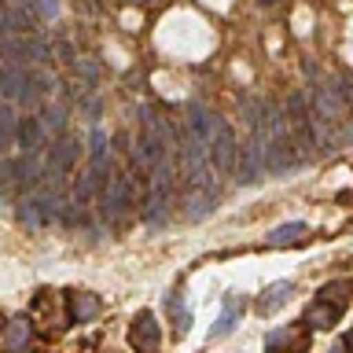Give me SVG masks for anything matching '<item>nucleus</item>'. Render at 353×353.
Wrapping results in <instances>:
<instances>
[{
  "label": "nucleus",
  "instance_id": "obj_1",
  "mask_svg": "<svg viewBox=\"0 0 353 353\" xmlns=\"http://www.w3.org/2000/svg\"><path fill=\"white\" fill-rule=\"evenodd\" d=\"M309 121H313V137L320 154H335L353 143V110L342 99L335 81H316L305 96Z\"/></svg>",
  "mask_w": 353,
  "mask_h": 353
},
{
  "label": "nucleus",
  "instance_id": "obj_2",
  "mask_svg": "<svg viewBox=\"0 0 353 353\" xmlns=\"http://www.w3.org/2000/svg\"><path fill=\"white\" fill-rule=\"evenodd\" d=\"M353 302V280L350 276H342V280H331L324 283L316 291V298L305 305V313H302V327L309 331H327V327H335L342 313L350 309Z\"/></svg>",
  "mask_w": 353,
  "mask_h": 353
},
{
  "label": "nucleus",
  "instance_id": "obj_3",
  "mask_svg": "<svg viewBox=\"0 0 353 353\" xmlns=\"http://www.w3.org/2000/svg\"><path fill=\"white\" fill-rule=\"evenodd\" d=\"M265 154H269V173H276V176H287L291 170H302L287 110H280L276 103H269V143H265Z\"/></svg>",
  "mask_w": 353,
  "mask_h": 353
},
{
  "label": "nucleus",
  "instance_id": "obj_4",
  "mask_svg": "<svg viewBox=\"0 0 353 353\" xmlns=\"http://www.w3.org/2000/svg\"><path fill=\"white\" fill-rule=\"evenodd\" d=\"M129 206H137V203H132L129 173L118 170V165L110 162L103 184H99V217H103L107 228H118L121 221H125V210H129Z\"/></svg>",
  "mask_w": 353,
  "mask_h": 353
},
{
  "label": "nucleus",
  "instance_id": "obj_5",
  "mask_svg": "<svg viewBox=\"0 0 353 353\" xmlns=\"http://www.w3.org/2000/svg\"><path fill=\"white\" fill-rule=\"evenodd\" d=\"M173 199H176V170L173 162L165 159L162 165H154L151 176H148V199H143V217L148 225H162L173 210Z\"/></svg>",
  "mask_w": 353,
  "mask_h": 353
},
{
  "label": "nucleus",
  "instance_id": "obj_6",
  "mask_svg": "<svg viewBox=\"0 0 353 353\" xmlns=\"http://www.w3.org/2000/svg\"><path fill=\"white\" fill-rule=\"evenodd\" d=\"M287 121H291V132H294V148H298V159H302V165H309L316 159V137H313V121H309V103L302 92H291L287 96Z\"/></svg>",
  "mask_w": 353,
  "mask_h": 353
},
{
  "label": "nucleus",
  "instance_id": "obj_7",
  "mask_svg": "<svg viewBox=\"0 0 353 353\" xmlns=\"http://www.w3.org/2000/svg\"><path fill=\"white\" fill-rule=\"evenodd\" d=\"M236 159H239V143L236 132L225 118L214 114V137H210V165H214L217 176H232L236 173Z\"/></svg>",
  "mask_w": 353,
  "mask_h": 353
},
{
  "label": "nucleus",
  "instance_id": "obj_8",
  "mask_svg": "<svg viewBox=\"0 0 353 353\" xmlns=\"http://www.w3.org/2000/svg\"><path fill=\"white\" fill-rule=\"evenodd\" d=\"M129 346H132V353H159L162 327H159V320H154L151 309H140V313L132 316V324H129Z\"/></svg>",
  "mask_w": 353,
  "mask_h": 353
},
{
  "label": "nucleus",
  "instance_id": "obj_9",
  "mask_svg": "<svg viewBox=\"0 0 353 353\" xmlns=\"http://www.w3.org/2000/svg\"><path fill=\"white\" fill-rule=\"evenodd\" d=\"M265 353H309V327H280L269 331Z\"/></svg>",
  "mask_w": 353,
  "mask_h": 353
},
{
  "label": "nucleus",
  "instance_id": "obj_10",
  "mask_svg": "<svg viewBox=\"0 0 353 353\" xmlns=\"http://www.w3.org/2000/svg\"><path fill=\"white\" fill-rule=\"evenodd\" d=\"M48 140L44 137V129H41V118L37 114H26V118H19V132H15V148L22 154H41L44 148L41 143Z\"/></svg>",
  "mask_w": 353,
  "mask_h": 353
},
{
  "label": "nucleus",
  "instance_id": "obj_11",
  "mask_svg": "<svg viewBox=\"0 0 353 353\" xmlns=\"http://www.w3.org/2000/svg\"><path fill=\"white\" fill-rule=\"evenodd\" d=\"M291 294H294V283L291 280H276V283H269L261 291V298L254 302V309H258V316H272L276 309H283L287 302H291Z\"/></svg>",
  "mask_w": 353,
  "mask_h": 353
},
{
  "label": "nucleus",
  "instance_id": "obj_12",
  "mask_svg": "<svg viewBox=\"0 0 353 353\" xmlns=\"http://www.w3.org/2000/svg\"><path fill=\"white\" fill-rule=\"evenodd\" d=\"M184 129L192 132V137L199 140V143H206L210 148V137H214V114L199 103V99H192L188 103V118H184Z\"/></svg>",
  "mask_w": 353,
  "mask_h": 353
},
{
  "label": "nucleus",
  "instance_id": "obj_13",
  "mask_svg": "<svg viewBox=\"0 0 353 353\" xmlns=\"http://www.w3.org/2000/svg\"><path fill=\"white\" fill-rule=\"evenodd\" d=\"M96 316H99V298L96 294H85V291L66 294V320H70V324H88V320H96Z\"/></svg>",
  "mask_w": 353,
  "mask_h": 353
},
{
  "label": "nucleus",
  "instance_id": "obj_14",
  "mask_svg": "<svg viewBox=\"0 0 353 353\" xmlns=\"http://www.w3.org/2000/svg\"><path fill=\"white\" fill-rule=\"evenodd\" d=\"M37 118H41L44 137H48L52 143L63 137V129H66V107H59V103H44V107L37 110Z\"/></svg>",
  "mask_w": 353,
  "mask_h": 353
},
{
  "label": "nucleus",
  "instance_id": "obj_15",
  "mask_svg": "<svg viewBox=\"0 0 353 353\" xmlns=\"http://www.w3.org/2000/svg\"><path fill=\"white\" fill-rule=\"evenodd\" d=\"M48 210L41 206V199L37 195H30V199H22L19 203V225L22 228H41V225H48Z\"/></svg>",
  "mask_w": 353,
  "mask_h": 353
},
{
  "label": "nucleus",
  "instance_id": "obj_16",
  "mask_svg": "<svg viewBox=\"0 0 353 353\" xmlns=\"http://www.w3.org/2000/svg\"><path fill=\"white\" fill-rule=\"evenodd\" d=\"M309 236V228L302 225V221H291V225H280V228H272L269 232V247H294V243H302Z\"/></svg>",
  "mask_w": 353,
  "mask_h": 353
},
{
  "label": "nucleus",
  "instance_id": "obj_17",
  "mask_svg": "<svg viewBox=\"0 0 353 353\" xmlns=\"http://www.w3.org/2000/svg\"><path fill=\"white\" fill-rule=\"evenodd\" d=\"M239 324V298H225V309H221V316H217V324L210 327V339H221V335H228L232 327Z\"/></svg>",
  "mask_w": 353,
  "mask_h": 353
},
{
  "label": "nucleus",
  "instance_id": "obj_18",
  "mask_svg": "<svg viewBox=\"0 0 353 353\" xmlns=\"http://www.w3.org/2000/svg\"><path fill=\"white\" fill-rule=\"evenodd\" d=\"M4 346H8V353H22L30 346V320H15V324H8Z\"/></svg>",
  "mask_w": 353,
  "mask_h": 353
},
{
  "label": "nucleus",
  "instance_id": "obj_19",
  "mask_svg": "<svg viewBox=\"0 0 353 353\" xmlns=\"http://www.w3.org/2000/svg\"><path fill=\"white\" fill-rule=\"evenodd\" d=\"M15 132H19V118H15V110L0 103V154H4L8 148H15Z\"/></svg>",
  "mask_w": 353,
  "mask_h": 353
},
{
  "label": "nucleus",
  "instance_id": "obj_20",
  "mask_svg": "<svg viewBox=\"0 0 353 353\" xmlns=\"http://www.w3.org/2000/svg\"><path fill=\"white\" fill-rule=\"evenodd\" d=\"M170 313H173V320H176V335H184L188 327H192V313H188V305H184V294H170Z\"/></svg>",
  "mask_w": 353,
  "mask_h": 353
},
{
  "label": "nucleus",
  "instance_id": "obj_21",
  "mask_svg": "<svg viewBox=\"0 0 353 353\" xmlns=\"http://www.w3.org/2000/svg\"><path fill=\"white\" fill-rule=\"evenodd\" d=\"M335 85H339L342 99H346V103H350V110H353V74H342V77H335Z\"/></svg>",
  "mask_w": 353,
  "mask_h": 353
},
{
  "label": "nucleus",
  "instance_id": "obj_22",
  "mask_svg": "<svg viewBox=\"0 0 353 353\" xmlns=\"http://www.w3.org/2000/svg\"><path fill=\"white\" fill-rule=\"evenodd\" d=\"M327 353H350V350H346V342H335V346H331Z\"/></svg>",
  "mask_w": 353,
  "mask_h": 353
},
{
  "label": "nucleus",
  "instance_id": "obj_23",
  "mask_svg": "<svg viewBox=\"0 0 353 353\" xmlns=\"http://www.w3.org/2000/svg\"><path fill=\"white\" fill-rule=\"evenodd\" d=\"M0 331H4V316H0Z\"/></svg>",
  "mask_w": 353,
  "mask_h": 353
}]
</instances>
